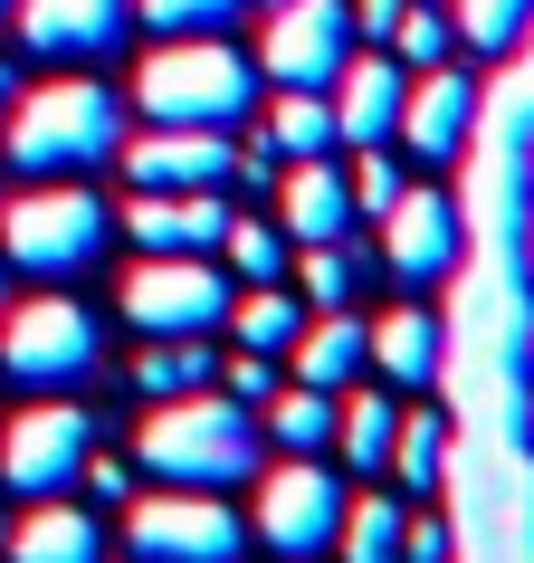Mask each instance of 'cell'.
Listing matches in <instances>:
<instances>
[{"label": "cell", "instance_id": "6da1fadb", "mask_svg": "<svg viewBox=\"0 0 534 563\" xmlns=\"http://www.w3.org/2000/svg\"><path fill=\"white\" fill-rule=\"evenodd\" d=\"M134 459H144L163 487H248L267 468V430L248 401H230L220 383L173 391V401H144V430H134Z\"/></svg>", "mask_w": 534, "mask_h": 563}, {"label": "cell", "instance_id": "7a4b0ae2", "mask_svg": "<svg viewBox=\"0 0 534 563\" xmlns=\"http://www.w3.org/2000/svg\"><path fill=\"white\" fill-rule=\"evenodd\" d=\"M124 96L105 77H48V87L10 96V115H0V153L20 163L30 181L48 173H96V163H115L124 153Z\"/></svg>", "mask_w": 534, "mask_h": 563}, {"label": "cell", "instance_id": "3957f363", "mask_svg": "<svg viewBox=\"0 0 534 563\" xmlns=\"http://www.w3.org/2000/svg\"><path fill=\"white\" fill-rule=\"evenodd\" d=\"M134 106H144L153 124H210V134H230V124H248V106H258V58H238L230 30H191V38H173V48L144 58Z\"/></svg>", "mask_w": 534, "mask_h": 563}, {"label": "cell", "instance_id": "277c9868", "mask_svg": "<svg viewBox=\"0 0 534 563\" xmlns=\"http://www.w3.org/2000/svg\"><path fill=\"white\" fill-rule=\"evenodd\" d=\"M105 230H115V210L87 191V173H48L38 191H20L0 210V258L20 277H77L105 249Z\"/></svg>", "mask_w": 534, "mask_h": 563}, {"label": "cell", "instance_id": "5b68a950", "mask_svg": "<svg viewBox=\"0 0 534 563\" xmlns=\"http://www.w3.org/2000/svg\"><path fill=\"white\" fill-rule=\"evenodd\" d=\"M124 554L134 563H238V506L230 487H163L124 497Z\"/></svg>", "mask_w": 534, "mask_h": 563}, {"label": "cell", "instance_id": "8992f818", "mask_svg": "<svg viewBox=\"0 0 534 563\" xmlns=\"http://www.w3.org/2000/svg\"><path fill=\"white\" fill-rule=\"evenodd\" d=\"M230 316V277L210 267V249H144L124 277V325L134 334H210Z\"/></svg>", "mask_w": 534, "mask_h": 563}, {"label": "cell", "instance_id": "52a82bcc", "mask_svg": "<svg viewBox=\"0 0 534 563\" xmlns=\"http://www.w3.org/2000/svg\"><path fill=\"white\" fill-rule=\"evenodd\" d=\"M0 373L30 391H67L96 373V316L77 297H20L0 316Z\"/></svg>", "mask_w": 534, "mask_h": 563}, {"label": "cell", "instance_id": "ba28073f", "mask_svg": "<svg viewBox=\"0 0 534 563\" xmlns=\"http://www.w3.org/2000/svg\"><path fill=\"white\" fill-rule=\"evenodd\" d=\"M258 487V544L287 563H325L334 534H344V477L315 468V459H277V468L248 477Z\"/></svg>", "mask_w": 534, "mask_h": 563}, {"label": "cell", "instance_id": "9c48e42d", "mask_svg": "<svg viewBox=\"0 0 534 563\" xmlns=\"http://www.w3.org/2000/svg\"><path fill=\"white\" fill-rule=\"evenodd\" d=\"M87 449H96V420L77 401H58V391H38L20 420H0V487L10 497H67Z\"/></svg>", "mask_w": 534, "mask_h": 563}, {"label": "cell", "instance_id": "30bf717a", "mask_svg": "<svg viewBox=\"0 0 534 563\" xmlns=\"http://www.w3.org/2000/svg\"><path fill=\"white\" fill-rule=\"evenodd\" d=\"M354 58V10L344 0H277L258 30V77L267 87H334V67Z\"/></svg>", "mask_w": 534, "mask_h": 563}, {"label": "cell", "instance_id": "8fae6325", "mask_svg": "<svg viewBox=\"0 0 534 563\" xmlns=\"http://www.w3.org/2000/svg\"><path fill=\"white\" fill-rule=\"evenodd\" d=\"M124 181L134 191H220L230 181V134L210 124H153V134H124Z\"/></svg>", "mask_w": 534, "mask_h": 563}, {"label": "cell", "instance_id": "7c38bea8", "mask_svg": "<svg viewBox=\"0 0 534 563\" xmlns=\"http://www.w3.org/2000/svg\"><path fill=\"white\" fill-rule=\"evenodd\" d=\"M458 201L448 191H420V181H401V201L382 210V267L391 277H411V287H430V277H448L458 267Z\"/></svg>", "mask_w": 534, "mask_h": 563}, {"label": "cell", "instance_id": "4fadbf2b", "mask_svg": "<svg viewBox=\"0 0 534 563\" xmlns=\"http://www.w3.org/2000/svg\"><path fill=\"white\" fill-rule=\"evenodd\" d=\"M334 134L354 153H372V144H391L401 134V96H411V67L391 58V48H354V58L334 67Z\"/></svg>", "mask_w": 534, "mask_h": 563}, {"label": "cell", "instance_id": "5bb4252c", "mask_svg": "<svg viewBox=\"0 0 534 563\" xmlns=\"http://www.w3.org/2000/svg\"><path fill=\"white\" fill-rule=\"evenodd\" d=\"M20 20V38H30L38 58H115L124 30H134V0H20L10 10Z\"/></svg>", "mask_w": 534, "mask_h": 563}, {"label": "cell", "instance_id": "9a60e30c", "mask_svg": "<svg viewBox=\"0 0 534 563\" xmlns=\"http://www.w3.org/2000/svg\"><path fill=\"white\" fill-rule=\"evenodd\" d=\"M277 230L287 249H315V239L354 230V181L334 153H305V163H277Z\"/></svg>", "mask_w": 534, "mask_h": 563}, {"label": "cell", "instance_id": "2e32d148", "mask_svg": "<svg viewBox=\"0 0 534 563\" xmlns=\"http://www.w3.org/2000/svg\"><path fill=\"white\" fill-rule=\"evenodd\" d=\"M477 134V87L458 77V67H420L411 77V96H401V144L420 153V163H448V153Z\"/></svg>", "mask_w": 534, "mask_h": 563}, {"label": "cell", "instance_id": "e0dca14e", "mask_svg": "<svg viewBox=\"0 0 534 563\" xmlns=\"http://www.w3.org/2000/svg\"><path fill=\"white\" fill-rule=\"evenodd\" d=\"M287 363H297V383L344 391V383H363V373H372V325H363L354 306H325V316H305V325H297Z\"/></svg>", "mask_w": 534, "mask_h": 563}, {"label": "cell", "instance_id": "ac0fdd59", "mask_svg": "<svg viewBox=\"0 0 534 563\" xmlns=\"http://www.w3.org/2000/svg\"><path fill=\"white\" fill-rule=\"evenodd\" d=\"M124 230H134V249H220L230 201H210V191H144V201H124Z\"/></svg>", "mask_w": 534, "mask_h": 563}, {"label": "cell", "instance_id": "d6986e66", "mask_svg": "<svg viewBox=\"0 0 534 563\" xmlns=\"http://www.w3.org/2000/svg\"><path fill=\"white\" fill-rule=\"evenodd\" d=\"M10 563H105V526H96L87 506L30 497V516L10 526Z\"/></svg>", "mask_w": 534, "mask_h": 563}, {"label": "cell", "instance_id": "ffe728a7", "mask_svg": "<svg viewBox=\"0 0 534 563\" xmlns=\"http://www.w3.org/2000/svg\"><path fill=\"white\" fill-rule=\"evenodd\" d=\"M391 430H401L391 391H363V383H344V391H334V449H344V468L382 477V468H391Z\"/></svg>", "mask_w": 534, "mask_h": 563}, {"label": "cell", "instance_id": "44dd1931", "mask_svg": "<svg viewBox=\"0 0 534 563\" xmlns=\"http://www.w3.org/2000/svg\"><path fill=\"white\" fill-rule=\"evenodd\" d=\"M201 383H220L210 334H144V354H134V391L144 401H173V391H201Z\"/></svg>", "mask_w": 534, "mask_h": 563}, {"label": "cell", "instance_id": "7402d4cb", "mask_svg": "<svg viewBox=\"0 0 534 563\" xmlns=\"http://www.w3.org/2000/svg\"><path fill=\"white\" fill-rule=\"evenodd\" d=\"M372 373L382 383H440V325L420 316V306H391L382 325H372Z\"/></svg>", "mask_w": 534, "mask_h": 563}, {"label": "cell", "instance_id": "603a6c76", "mask_svg": "<svg viewBox=\"0 0 534 563\" xmlns=\"http://www.w3.org/2000/svg\"><path fill=\"white\" fill-rule=\"evenodd\" d=\"M258 134L277 144V163H305V153H334V144H344V134H334V96L325 87H277V106H267Z\"/></svg>", "mask_w": 534, "mask_h": 563}, {"label": "cell", "instance_id": "cb8c5ba5", "mask_svg": "<svg viewBox=\"0 0 534 563\" xmlns=\"http://www.w3.org/2000/svg\"><path fill=\"white\" fill-rule=\"evenodd\" d=\"M258 430L287 449V459H315V449L334 440V391H315V383L267 391V401H258Z\"/></svg>", "mask_w": 534, "mask_h": 563}, {"label": "cell", "instance_id": "d4e9b609", "mask_svg": "<svg viewBox=\"0 0 534 563\" xmlns=\"http://www.w3.org/2000/svg\"><path fill=\"white\" fill-rule=\"evenodd\" d=\"M220 325H230V344H248V354H287V344H297V325H305V297H287L277 277H258V287H248Z\"/></svg>", "mask_w": 534, "mask_h": 563}, {"label": "cell", "instance_id": "484cf974", "mask_svg": "<svg viewBox=\"0 0 534 563\" xmlns=\"http://www.w3.org/2000/svg\"><path fill=\"white\" fill-rule=\"evenodd\" d=\"M401 526H411V506H391V497H344L334 563H401Z\"/></svg>", "mask_w": 534, "mask_h": 563}, {"label": "cell", "instance_id": "4316f807", "mask_svg": "<svg viewBox=\"0 0 534 563\" xmlns=\"http://www.w3.org/2000/svg\"><path fill=\"white\" fill-rule=\"evenodd\" d=\"M448 468V420L440 411H401V430H391V477L401 487H440Z\"/></svg>", "mask_w": 534, "mask_h": 563}, {"label": "cell", "instance_id": "83f0119b", "mask_svg": "<svg viewBox=\"0 0 534 563\" xmlns=\"http://www.w3.org/2000/svg\"><path fill=\"white\" fill-rule=\"evenodd\" d=\"M448 48H458V20H448L440 0H411V10H401V30H391V58L420 77V67H440Z\"/></svg>", "mask_w": 534, "mask_h": 563}, {"label": "cell", "instance_id": "f1b7e54d", "mask_svg": "<svg viewBox=\"0 0 534 563\" xmlns=\"http://www.w3.org/2000/svg\"><path fill=\"white\" fill-rule=\"evenodd\" d=\"M448 20H458V38H468V48H487V58H497V48H515V38L534 30V0H458Z\"/></svg>", "mask_w": 534, "mask_h": 563}, {"label": "cell", "instance_id": "f546056e", "mask_svg": "<svg viewBox=\"0 0 534 563\" xmlns=\"http://www.w3.org/2000/svg\"><path fill=\"white\" fill-rule=\"evenodd\" d=\"M220 258H230L248 287H258V277H287V230H277V220H230V230H220Z\"/></svg>", "mask_w": 534, "mask_h": 563}, {"label": "cell", "instance_id": "4dcf8cb0", "mask_svg": "<svg viewBox=\"0 0 534 563\" xmlns=\"http://www.w3.org/2000/svg\"><path fill=\"white\" fill-rule=\"evenodd\" d=\"M305 306H315V316H325V306H354V277H363V258L354 249H344V239H315V249H305Z\"/></svg>", "mask_w": 534, "mask_h": 563}, {"label": "cell", "instance_id": "1f68e13d", "mask_svg": "<svg viewBox=\"0 0 534 563\" xmlns=\"http://www.w3.org/2000/svg\"><path fill=\"white\" fill-rule=\"evenodd\" d=\"M248 0H134V20H153L163 38H191V30H230Z\"/></svg>", "mask_w": 534, "mask_h": 563}, {"label": "cell", "instance_id": "d6a6232c", "mask_svg": "<svg viewBox=\"0 0 534 563\" xmlns=\"http://www.w3.org/2000/svg\"><path fill=\"white\" fill-rule=\"evenodd\" d=\"M344 181H354V210H372V220H382V210L401 201V173H391V163H382V144L363 153V163H354V173H344Z\"/></svg>", "mask_w": 534, "mask_h": 563}, {"label": "cell", "instance_id": "836d02e7", "mask_svg": "<svg viewBox=\"0 0 534 563\" xmlns=\"http://www.w3.org/2000/svg\"><path fill=\"white\" fill-rule=\"evenodd\" d=\"M220 391H230V401H248V411H258L267 391H277V354H248V344H238V354H230V373H220Z\"/></svg>", "mask_w": 534, "mask_h": 563}, {"label": "cell", "instance_id": "e575fe53", "mask_svg": "<svg viewBox=\"0 0 534 563\" xmlns=\"http://www.w3.org/2000/svg\"><path fill=\"white\" fill-rule=\"evenodd\" d=\"M344 10H354V38H363V48H391V30H401L411 0H344Z\"/></svg>", "mask_w": 534, "mask_h": 563}, {"label": "cell", "instance_id": "d590c367", "mask_svg": "<svg viewBox=\"0 0 534 563\" xmlns=\"http://www.w3.org/2000/svg\"><path fill=\"white\" fill-rule=\"evenodd\" d=\"M77 477H87V497H105V506L134 497V468H124V459H96V449H87V468H77Z\"/></svg>", "mask_w": 534, "mask_h": 563}, {"label": "cell", "instance_id": "8d00e7d4", "mask_svg": "<svg viewBox=\"0 0 534 563\" xmlns=\"http://www.w3.org/2000/svg\"><path fill=\"white\" fill-rule=\"evenodd\" d=\"M401 563H448V526L440 516H411V526H401Z\"/></svg>", "mask_w": 534, "mask_h": 563}, {"label": "cell", "instance_id": "74e56055", "mask_svg": "<svg viewBox=\"0 0 534 563\" xmlns=\"http://www.w3.org/2000/svg\"><path fill=\"white\" fill-rule=\"evenodd\" d=\"M10 96H20V77H10V67H0V115H10Z\"/></svg>", "mask_w": 534, "mask_h": 563}, {"label": "cell", "instance_id": "f35d334b", "mask_svg": "<svg viewBox=\"0 0 534 563\" xmlns=\"http://www.w3.org/2000/svg\"><path fill=\"white\" fill-rule=\"evenodd\" d=\"M525 191H534V124H525Z\"/></svg>", "mask_w": 534, "mask_h": 563}, {"label": "cell", "instance_id": "ab89813d", "mask_svg": "<svg viewBox=\"0 0 534 563\" xmlns=\"http://www.w3.org/2000/svg\"><path fill=\"white\" fill-rule=\"evenodd\" d=\"M525 277H534V230H525Z\"/></svg>", "mask_w": 534, "mask_h": 563}, {"label": "cell", "instance_id": "60d3db41", "mask_svg": "<svg viewBox=\"0 0 534 563\" xmlns=\"http://www.w3.org/2000/svg\"><path fill=\"white\" fill-rule=\"evenodd\" d=\"M10 10H20V0H0V20H10Z\"/></svg>", "mask_w": 534, "mask_h": 563}, {"label": "cell", "instance_id": "b9f144b4", "mask_svg": "<svg viewBox=\"0 0 534 563\" xmlns=\"http://www.w3.org/2000/svg\"><path fill=\"white\" fill-rule=\"evenodd\" d=\"M258 10H277V0H258Z\"/></svg>", "mask_w": 534, "mask_h": 563}, {"label": "cell", "instance_id": "7bdbcfd3", "mask_svg": "<svg viewBox=\"0 0 534 563\" xmlns=\"http://www.w3.org/2000/svg\"><path fill=\"white\" fill-rule=\"evenodd\" d=\"M525 354H534V344H525Z\"/></svg>", "mask_w": 534, "mask_h": 563}]
</instances>
